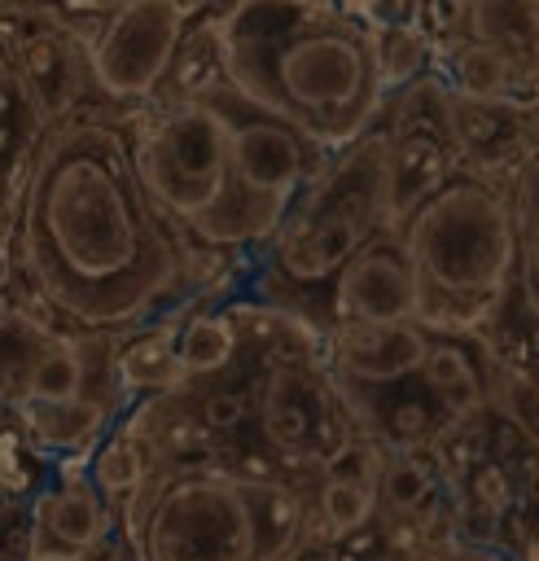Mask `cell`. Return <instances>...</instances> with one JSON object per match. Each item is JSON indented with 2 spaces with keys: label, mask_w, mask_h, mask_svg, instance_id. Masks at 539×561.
<instances>
[{
  "label": "cell",
  "mask_w": 539,
  "mask_h": 561,
  "mask_svg": "<svg viewBox=\"0 0 539 561\" xmlns=\"http://www.w3.org/2000/svg\"><path fill=\"white\" fill-rule=\"evenodd\" d=\"M22 267L79 333L140 324L180 280L184 254L131 162V136L101 114L44 127L18 202Z\"/></svg>",
  "instance_id": "cell-1"
},
{
  "label": "cell",
  "mask_w": 539,
  "mask_h": 561,
  "mask_svg": "<svg viewBox=\"0 0 539 561\" xmlns=\"http://www.w3.org/2000/svg\"><path fill=\"white\" fill-rule=\"evenodd\" d=\"M215 39L223 83L320 153L372 131L390 101L372 26L329 0H232Z\"/></svg>",
  "instance_id": "cell-2"
},
{
  "label": "cell",
  "mask_w": 539,
  "mask_h": 561,
  "mask_svg": "<svg viewBox=\"0 0 539 561\" xmlns=\"http://www.w3.org/2000/svg\"><path fill=\"white\" fill-rule=\"evenodd\" d=\"M416 276V324L473 333L517 285V232L495 180L456 171L394 228Z\"/></svg>",
  "instance_id": "cell-3"
},
{
  "label": "cell",
  "mask_w": 539,
  "mask_h": 561,
  "mask_svg": "<svg viewBox=\"0 0 539 561\" xmlns=\"http://www.w3.org/2000/svg\"><path fill=\"white\" fill-rule=\"evenodd\" d=\"M386 232V131L372 127L298 188L263 241V280L289 294L329 289L333 276Z\"/></svg>",
  "instance_id": "cell-4"
},
{
  "label": "cell",
  "mask_w": 539,
  "mask_h": 561,
  "mask_svg": "<svg viewBox=\"0 0 539 561\" xmlns=\"http://www.w3.org/2000/svg\"><path fill=\"white\" fill-rule=\"evenodd\" d=\"M131 162L153 210L206 245H263L228 167V131L210 101H171L136 140Z\"/></svg>",
  "instance_id": "cell-5"
},
{
  "label": "cell",
  "mask_w": 539,
  "mask_h": 561,
  "mask_svg": "<svg viewBox=\"0 0 539 561\" xmlns=\"http://www.w3.org/2000/svg\"><path fill=\"white\" fill-rule=\"evenodd\" d=\"M131 561H254L245 482L219 469H175L127 500Z\"/></svg>",
  "instance_id": "cell-6"
},
{
  "label": "cell",
  "mask_w": 539,
  "mask_h": 561,
  "mask_svg": "<svg viewBox=\"0 0 539 561\" xmlns=\"http://www.w3.org/2000/svg\"><path fill=\"white\" fill-rule=\"evenodd\" d=\"M202 101H210L215 114L223 118L228 167H232V188H237L241 206L272 237L285 206L324 167L329 153H320L311 140H302L289 123H280V118L263 114L259 105H250L245 96H237L228 83H215Z\"/></svg>",
  "instance_id": "cell-7"
},
{
  "label": "cell",
  "mask_w": 539,
  "mask_h": 561,
  "mask_svg": "<svg viewBox=\"0 0 539 561\" xmlns=\"http://www.w3.org/2000/svg\"><path fill=\"white\" fill-rule=\"evenodd\" d=\"M386 131V228L394 232L434 188L460 171V149L447 118V83L421 75L390 92Z\"/></svg>",
  "instance_id": "cell-8"
},
{
  "label": "cell",
  "mask_w": 539,
  "mask_h": 561,
  "mask_svg": "<svg viewBox=\"0 0 539 561\" xmlns=\"http://www.w3.org/2000/svg\"><path fill=\"white\" fill-rule=\"evenodd\" d=\"M188 31V0H114L83 48L88 83L110 101H145L167 88Z\"/></svg>",
  "instance_id": "cell-9"
},
{
  "label": "cell",
  "mask_w": 539,
  "mask_h": 561,
  "mask_svg": "<svg viewBox=\"0 0 539 561\" xmlns=\"http://www.w3.org/2000/svg\"><path fill=\"white\" fill-rule=\"evenodd\" d=\"M259 430L285 460L298 465H329L351 443L342 399L311 359H276L263 373Z\"/></svg>",
  "instance_id": "cell-10"
},
{
  "label": "cell",
  "mask_w": 539,
  "mask_h": 561,
  "mask_svg": "<svg viewBox=\"0 0 539 561\" xmlns=\"http://www.w3.org/2000/svg\"><path fill=\"white\" fill-rule=\"evenodd\" d=\"M329 302L337 324H416V276L390 228L333 276Z\"/></svg>",
  "instance_id": "cell-11"
},
{
  "label": "cell",
  "mask_w": 539,
  "mask_h": 561,
  "mask_svg": "<svg viewBox=\"0 0 539 561\" xmlns=\"http://www.w3.org/2000/svg\"><path fill=\"white\" fill-rule=\"evenodd\" d=\"M110 535V508L83 469L61 465V478L35 491L31 508V552L26 557H61L79 561Z\"/></svg>",
  "instance_id": "cell-12"
},
{
  "label": "cell",
  "mask_w": 539,
  "mask_h": 561,
  "mask_svg": "<svg viewBox=\"0 0 539 561\" xmlns=\"http://www.w3.org/2000/svg\"><path fill=\"white\" fill-rule=\"evenodd\" d=\"M447 118L460 149V167L482 180H491L504 167L517 171L526 158H535L526 101H469L447 88Z\"/></svg>",
  "instance_id": "cell-13"
},
{
  "label": "cell",
  "mask_w": 539,
  "mask_h": 561,
  "mask_svg": "<svg viewBox=\"0 0 539 561\" xmlns=\"http://www.w3.org/2000/svg\"><path fill=\"white\" fill-rule=\"evenodd\" d=\"M4 57H9L18 83L26 88V96L35 101V110L44 114V123H57L61 114H70L79 105V92L88 83V61H83L79 44L66 39L61 31H35L26 39H18Z\"/></svg>",
  "instance_id": "cell-14"
},
{
  "label": "cell",
  "mask_w": 539,
  "mask_h": 561,
  "mask_svg": "<svg viewBox=\"0 0 539 561\" xmlns=\"http://www.w3.org/2000/svg\"><path fill=\"white\" fill-rule=\"evenodd\" d=\"M425 346L429 337L421 324H337L333 364L351 381L386 386V381H403L421 373Z\"/></svg>",
  "instance_id": "cell-15"
},
{
  "label": "cell",
  "mask_w": 539,
  "mask_h": 561,
  "mask_svg": "<svg viewBox=\"0 0 539 561\" xmlns=\"http://www.w3.org/2000/svg\"><path fill=\"white\" fill-rule=\"evenodd\" d=\"M44 127H48L44 114L35 110V101L26 96V88L18 83L13 66L4 57L0 61V228L13 224V215H18Z\"/></svg>",
  "instance_id": "cell-16"
},
{
  "label": "cell",
  "mask_w": 539,
  "mask_h": 561,
  "mask_svg": "<svg viewBox=\"0 0 539 561\" xmlns=\"http://www.w3.org/2000/svg\"><path fill=\"white\" fill-rule=\"evenodd\" d=\"M66 333L48 320L31 316L22 302L0 294V408H26L31 386L44 368V359L57 351Z\"/></svg>",
  "instance_id": "cell-17"
},
{
  "label": "cell",
  "mask_w": 539,
  "mask_h": 561,
  "mask_svg": "<svg viewBox=\"0 0 539 561\" xmlns=\"http://www.w3.org/2000/svg\"><path fill=\"white\" fill-rule=\"evenodd\" d=\"M465 39H478L504 53L535 83L539 53V0H465Z\"/></svg>",
  "instance_id": "cell-18"
},
{
  "label": "cell",
  "mask_w": 539,
  "mask_h": 561,
  "mask_svg": "<svg viewBox=\"0 0 539 561\" xmlns=\"http://www.w3.org/2000/svg\"><path fill=\"white\" fill-rule=\"evenodd\" d=\"M241 482L254 517V561H285L302 539V522H307L302 495L285 482H259V478H241Z\"/></svg>",
  "instance_id": "cell-19"
},
{
  "label": "cell",
  "mask_w": 539,
  "mask_h": 561,
  "mask_svg": "<svg viewBox=\"0 0 539 561\" xmlns=\"http://www.w3.org/2000/svg\"><path fill=\"white\" fill-rule=\"evenodd\" d=\"M18 416H22V434L31 438L35 451L88 447L110 425V408L96 394H83L74 403H31V408H18Z\"/></svg>",
  "instance_id": "cell-20"
},
{
  "label": "cell",
  "mask_w": 539,
  "mask_h": 561,
  "mask_svg": "<svg viewBox=\"0 0 539 561\" xmlns=\"http://www.w3.org/2000/svg\"><path fill=\"white\" fill-rule=\"evenodd\" d=\"M114 381L123 390H140V394H171L180 386H188L180 359H175V329L171 324H149L140 329L114 359Z\"/></svg>",
  "instance_id": "cell-21"
},
{
  "label": "cell",
  "mask_w": 539,
  "mask_h": 561,
  "mask_svg": "<svg viewBox=\"0 0 539 561\" xmlns=\"http://www.w3.org/2000/svg\"><path fill=\"white\" fill-rule=\"evenodd\" d=\"M447 88L469 101H521V88L530 92V79L504 53H495L478 39H460L451 48V83Z\"/></svg>",
  "instance_id": "cell-22"
},
{
  "label": "cell",
  "mask_w": 539,
  "mask_h": 561,
  "mask_svg": "<svg viewBox=\"0 0 539 561\" xmlns=\"http://www.w3.org/2000/svg\"><path fill=\"white\" fill-rule=\"evenodd\" d=\"M88 482L101 491V500H131L145 482H149V438L131 434L127 425L96 438L83 465Z\"/></svg>",
  "instance_id": "cell-23"
},
{
  "label": "cell",
  "mask_w": 539,
  "mask_h": 561,
  "mask_svg": "<svg viewBox=\"0 0 539 561\" xmlns=\"http://www.w3.org/2000/svg\"><path fill=\"white\" fill-rule=\"evenodd\" d=\"M421 377L434 390V399L447 408V416H469V412H478L486 403L482 373L473 368L469 351L460 342H451V337H438V342L425 346Z\"/></svg>",
  "instance_id": "cell-24"
},
{
  "label": "cell",
  "mask_w": 539,
  "mask_h": 561,
  "mask_svg": "<svg viewBox=\"0 0 539 561\" xmlns=\"http://www.w3.org/2000/svg\"><path fill=\"white\" fill-rule=\"evenodd\" d=\"M237 342L241 333L228 311H202L175 329V359L184 377H206V373L228 368V359L237 355Z\"/></svg>",
  "instance_id": "cell-25"
},
{
  "label": "cell",
  "mask_w": 539,
  "mask_h": 561,
  "mask_svg": "<svg viewBox=\"0 0 539 561\" xmlns=\"http://www.w3.org/2000/svg\"><path fill=\"white\" fill-rule=\"evenodd\" d=\"M372 44H377V70H381L386 96L425 75L429 48L416 26H372Z\"/></svg>",
  "instance_id": "cell-26"
},
{
  "label": "cell",
  "mask_w": 539,
  "mask_h": 561,
  "mask_svg": "<svg viewBox=\"0 0 539 561\" xmlns=\"http://www.w3.org/2000/svg\"><path fill=\"white\" fill-rule=\"evenodd\" d=\"M320 522L333 530V535H355L372 522L377 513V491L372 482L364 478H324L320 486Z\"/></svg>",
  "instance_id": "cell-27"
},
{
  "label": "cell",
  "mask_w": 539,
  "mask_h": 561,
  "mask_svg": "<svg viewBox=\"0 0 539 561\" xmlns=\"http://www.w3.org/2000/svg\"><path fill=\"white\" fill-rule=\"evenodd\" d=\"M372 491H377V500H381L390 513L408 517V513H421V508H425V500L434 495V478H429V469H425L421 460L394 456V460H381Z\"/></svg>",
  "instance_id": "cell-28"
},
{
  "label": "cell",
  "mask_w": 539,
  "mask_h": 561,
  "mask_svg": "<svg viewBox=\"0 0 539 561\" xmlns=\"http://www.w3.org/2000/svg\"><path fill=\"white\" fill-rule=\"evenodd\" d=\"M500 408L508 412V421L535 438V377L517 364V368H500Z\"/></svg>",
  "instance_id": "cell-29"
},
{
  "label": "cell",
  "mask_w": 539,
  "mask_h": 561,
  "mask_svg": "<svg viewBox=\"0 0 539 561\" xmlns=\"http://www.w3.org/2000/svg\"><path fill=\"white\" fill-rule=\"evenodd\" d=\"M35 447L26 434L18 430H0V486L4 491H26L31 473H35Z\"/></svg>",
  "instance_id": "cell-30"
},
{
  "label": "cell",
  "mask_w": 539,
  "mask_h": 561,
  "mask_svg": "<svg viewBox=\"0 0 539 561\" xmlns=\"http://www.w3.org/2000/svg\"><path fill=\"white\" fill-rule=\"evenodd\" d=\"M245 412H250V399H245L241 390H210V394L202 399L197 425H202L206 434H232V430L245 425Z\"/></svg>",
  "instance_id": "cell-31"
},
{
  "label": "cell",
  "mask_w": 539,
  "mask_h": 561,
  "mask_svg": "<svg viewBox=\"0 0 539 561\" xmlns=\"http://www.w3.org/2000/svg\"><path fill=\"white\" fill-rule=\"evenodd\" d=\"M473 500L495 517V513H504L508 504H513V482H508V473L500 469V465H478V473H473Z\"/></svg>",
  "instance_id": "cell-32"
},
{
  "label": "cell",
  "mask_w": 539,
  "mask_h": 561,
  "mask_svg": "<svg viewBox=\"0 0 539 561\" xmlns=\"http://www.w3.org/2000/svg\"><path fill=\"white\" fill-rule=\"evenodd\" d=\"M329 4H337V9H346V13H355V18H368L381 0H329Z\"/></svg>",
  "instance_id": "cell-33"
},
{
  "label": "cell",
  "mask_w": 539,
  "mask_h": 561,
  "mask_svg": "<svg viewBox=\"0 0 539 561\" xmlns=\"http://www.w3.org/2000/svg\"><path fill=\"white\" fill-rule=\"evenodd\" d=\"M9 276H13V254H9V245L0 237V294H9Z\"/></svg>",
  "instance_id": "cell-34"
},
{
  "label": "cell",
  "mask_w": 539,
  "mask_h": 561,
  "mask_svg": "<svg viewBox=\"0 0 539 561\" xmlns=\"http://www.w3.org/2000/svg\"><path fill=\"white\" fill-rule=\"evenodd\" d=\"M22 561H61V557H22Z\"/></svg>",
  "instance_id": "cell-35"
},
{
  "label": "cell",
  "mask_w": 539,
  "mask_h": 561,
  "mask_svg": "<svg viewBox=\"0 0 539 561\" xmlns=\"http://www.w3.org/2000/svg\"><path fill=\"white\" fill-rule=\"evenodd\" d=\"M0 561H13V557H9V548H4V543H0Z\"/></svg>",
  "instance_id": "cell-36"
}]
</instances>
